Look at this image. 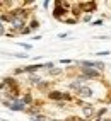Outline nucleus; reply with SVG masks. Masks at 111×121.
Masks as SVG:
<instances>
[{
	"label": "nucleus",
	"instance_id": "f257e3e1",
	"mask_svg": "<svg viewBox=\"0 0 111 121\" xmlns=\"http://www.w3.org/2000/svg\"><path fill=\"white\" fill-rule=\"evenodd\" d=\"M82 67H89V68H104V63L101 61H82Z\"/></svg>",
	"mask_w": 111,
	"mask_h": 121
},
{
	"label": "nucleus",
	"instance_id": "f03ea898",
	"mask_svg": "<svg viewBox=\"0 0 111 121\" xmlns=\"http://www.w3.org/2000/svg\"><path fill=\"white\" fill-rule=\"evenodd\" d=\"M10 22L14 24V27H22V24H24V19L19 17V15H14V17H10Z\"/></svg>",
	"mask_w": 111,
	"mask_h": 121
},
{
	"label": "nucleus",
	"instance_id": "7ed1b4c3",
	"mask_svg": "<svg viewBox=\"0 0 111 121\" xmlns=\"http://www.w3.org/2000/svg\"><path fill=\"white\" fill-rule=\"evenodd\" d=\"M84 77H99V72H96L94 68L85 67V68H84Z\"/></svg>",
	"mask_w": 111,
	"mask_h": 121
},
{
	"label": "nucleus",
	"instance_id": "20e7f679",
	"mask_svg": "<svg viewBox=\"0 0 111 121\" xmlns=\"http://www.w3.org/2000/svg\"><path fill=\"white\" fill-rule=\"evenodd\" d=\"M77 92L80 94V95H84V97H91V95H92V91H91L89 87H80Z\"/></svg>",
	"mask_w": 111,
	"mask_h": 121
},
{
	"label": "nucleus",
	"instance_id": "39448f33",
	"mask_svg": "<svg viewBox=\"0 0 111 121\" xmlns=\"http://www.w3.org/2000/svg\"><path fill=\"white\" fill-rule=\"evenodd\" d=\"M9 106H10V109H14V111H24V109H26L24 104H22L21 101H17L15 104H9Z\"/></svg>",
	"mask_w": 111,
	"mask_h": 121
},
{
	"label": "nucleus",
	"instance_id": "423d86ee",
	"mask_svg": "<svg viewBox=\"0 0 111 121\" xmlns=\"http://www.w3.org/2000/svg\"><path fill=\"white\" fill-rule=\"evenodd\" d=\"M84 114L85 116H91L92 114V106H84Z\"/></svg>",
	"mask_w": 111,
	"mask_h": 121
},
{
	"label": "nucleus",
	"instance_id": "0eeeda50",
	"mask_svg": "<svg viewBox=\"0 0 111 121\" xmlns=\"http://www.w3.org/2000/svg\"><path fill=\"white\" fill-rule=\"evenodd\" d=\"M41 67H44V65H31V67H26V70H27V72H34V70L41 68Z\"/></svg>",
	"mask_w": 111,
	"mask_h": 121
},
{
	"label": "nucleus",
	"instance_id": "6e6552de",
	"mask_svg": "<svg viewBox=\"0 0 111 121\" xmlns=\"http://www.w3.org/2000/svg\"><path fill=\"white\" fill-rule=\"evenodd\" d=\"M22 104H29L31 102V97H29V95H26V97H22V99H19Z\"/></svg>",
	"mask_w": 111,
	"mask_h": 121
},
{
	"label": "nucleus",
	"instance_id": "1a4fd4ad",
	"mask_svg": "<svg viewBox=\"0 0 111 121\" xmlns=\"http://www.w3.org/2000/svg\"><path fill=\"white\" fill-rule=\"evenodd\" d=\"M33 121H44V116H31Z\"/></svg>",
	"mask_w": 111,
	"mask_h": 121
},
{
	"label": "nucleus",
	"instance_id": "9d476101",
	"mask_svg": "<svg viewBox=\"0 0 111 121\" xmlns=\"http://www.w3.org/2000/svg\"><path fill=\"white\" fill-rule=\"evenodd\" d=\"M4 33H5L4 31V24H2V19H0V36H4Z\"/></svg>",
	"mask_w": 111,
	"mask_h": 121
},
{
	"label": "nucleus",
	"instance_id": "9b49d317",
	"mask_svg": "<svg viewBox=\"0 0 111 121\" xmlns=\"http://www.w3.org/2000/svg\"><path fill=\"white\" fill-rule=\"evenodd\" d=\"M31 82H33V84H39V78L38 77H33V78H31Z\"/></svg>",
	"mask_w": 111,
	"mask_h": 121
},
{
	"label": "nucleus",
	"instance_id": "f8f14e48",
	"mask_svg": "<svg viewBox=\"0 0 111 121\" xmlns=\"http://www.w3.org/2000/svg\"><path fill=\"white\" fill-rule=\"evenodd\" d=\"M21 46H22V48H26V50H31V44H26V43H22Z\"/></svg>",
	"mask_w": 111,
	"mask_h": 121
},
{
	"label": "nucleus",
	"instance_id": "ddd939ff",
	"mask_svg": "<svg viewBox=\"0 0 111 121\" xmlns=\"http://www.w3.org/2000/svg\"><path fill=\"white\" fill-rule=\"evenodd\" d=\"M29 33H31V29H27V27H26V29H22V34H29Z\"/></svg>",
	"mask_w": 111,
	"mask_h": 121
},
{
	"label": "nucleus",
	"instance_id": "4468645a",
	"mask_svg": "<svg viewBox=\"0 0 111 121\" xmlns=\"http://www.w3.org/2000/svg\"><path fill=\"white\" fill-rule=\"evenodd\" d=\"M98 55H99V56H102V55H109V51H99Z\"/></svg>",
	"mask_w": 111,
	"mask_h": 121
},
{
	"label": "nucleus",
	"instance_id": "2eb2a0df",
	"mask_svg": "<svg viewBox=\"0 0 111 121\" xmlns=\"http://www.w3.org/2000/svg\"><path fill=\"white\" fill-rule=\"evenodd\" d=\"M106 121H109V119H106Z\"/></svg>",
	"mask_w": 111,
	"mask_h": 121
}]
</instances>
